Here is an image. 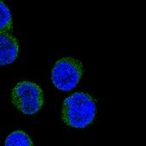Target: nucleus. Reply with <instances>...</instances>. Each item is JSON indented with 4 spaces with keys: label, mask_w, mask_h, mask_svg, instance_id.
Segmentation results:
<instances>
[{
    "label": "nucleus",
    "mask_w": 146,
    "mask_h": 146,
    "mask_svg": "<svg viewBox=\"0 0 146 146\" xmlns=\"http://www.w3.org/2000/svg\"><path fill=\"white\" fill-rule=\"evenodd\" d=\"M83 64L73 57L58 60L51 71V80L61 91H71L78 85L83 74Z\"/></svg>",
    "instance_id": "3"
},
{
    "label": "nucleus",
    "mask_w": 146,
    "mask_h": 146,
    "mask_svg": "<svg viewBox=\"0 0 146 146\" xmlns=\"http://www.w3.org/2000/svg\"><path fill=\"white\" fill-rule=\"evenodd\" d=\"M96 112V103L92 96L83 92H76L64 100L62 119L67 125L82 129L94 122Z\"/></svg>",
    "instance_id": "1"
},
{
    "label": "nucleus",
    "mask_w": 146,
    "mask_h": 146,
    "mask_svg": "<svg viewBox=\"0 0 146 146\" xmlns=\"http://www.w3.org/2000/svg\"><path fill=\"white\" fill-rule=\"evenodd\" d=\"M11 101L21 112L26 115H33L40 111L43 106V92L35 82L20 81L11 91Z\"/></svg>",
    "instance_id": "2"
},
{
    "label": "nucleus",
    "mask_w": 146,
    "mask_h": 146,
    "mask_svg": "<svg viewBox=\"0 0 146 146\" xmlns=\"http://www.w3.org/2000/svg\"><path fill=\"white\" fill-rule=\"evenodd\" d=\"M18 53L19 44L17 38L10 33L0 34V66L14 62Z\"/></svg>",
    "instance_id": "4"
},
{
    "label": "nucleus",
    "mask_w": 146,
    "mask_h": 146,
    "mask_svg": "<svg viewBox=\"0 0 146 146\" xmlns=\"http://www.w3.org/2000/svg\"><path fill=\"white\" fill-rule=\"evenodd\" d=\"M13 22L12 16L8 6L0 1V34L12 31Z\"/></svg>",
    "instance_id": "6"
},
{
    "label": "nucleus",
    "mask_w": 146,
    "mask_h": 146,
    "mask_svg": "<svg viewBox=\"0 0 146 146\" xmlns=\"http://www.w3.org/2000/svg\"><path fill=\"white\" fill-rule=\"evenodd\" d=\"M5 146H34V143L26 132L15 131L6 137Z\"/></svg>",
    "instance_id": "5"
}]
</instances>
